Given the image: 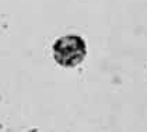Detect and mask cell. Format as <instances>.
<instances>
[{"label": "cell", "mask_w": 147, "mask_h": 132, "mask_svg": "<svg viewBox=\"0 0 147 132\" xmlns=\"http://www.w3.org/2000/svg\"><path fill=\"white\" fill-rule=\"evenodd\" d=\"M53 58L63 67H74L87 55L86 41L79 35H65L53 44Z\"/></svg>", "instance_id": "6da1fadb"}]
</instances>
